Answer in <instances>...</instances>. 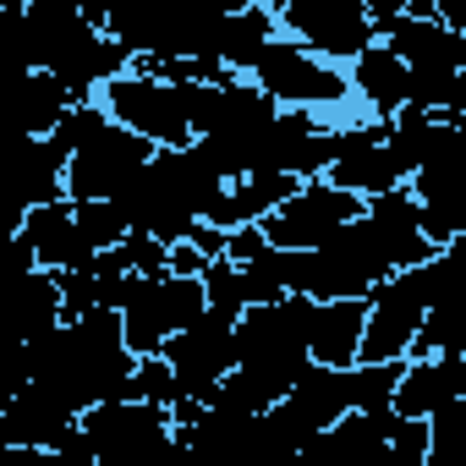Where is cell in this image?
Listing matches in <instances>:
<instances>
[{"label": "cell", "mask_w": 466, "mask_h": 466, "mask_svg": "<svg viewBox=\"0 0 466 466\" xmlns=\"http://www.w3.org/2000/svg\"><path fill=\"white\" fill-rule=\"evenodd\" d=\"M362 219L373 225V237H379L390 269H406V264H422V258L444 253V248H433V242L422 237V208H417V198H411L406 181H400V187H384V192H373V198H362Z\"/></svg>", "instance_id": "9a60e30c"}, {"label": "cell", "mask_w": 466, "mask_h": 466, "mask_svg": "<svg viewBox=\"0 0 466 466\" xmlns=\"http://www.w3.org/2000/svg\"><path fill=\"white\" fill-rule=\"evenodd\" d=\"M203 280L198 275H137L132 297L121 302V340L132 357H154L176 329H187L203 313Z\"/></svg>", "instance_id": "277c9868"}, {"label": "cell", "mask_w": 466, "mask_h": 466, "mask_svg": "<svg viewBox=\"0 0 466 466\" xmlns=\"http://www.w3.org/2000/svg\"><path fill=\"white\" fill-rule=\"evenodd\" d=\"M127 395L170 406V400H176V373H170V362H165L159 351H154V357H137V362H132V384H127Z\"/></svg>", "instance_id": "f546056e"}, {"label": "cell", "mask_w": 466, "mask_h": 466, "mask_svg": "<svg viewBox=\"0 0 466 466\" xmlns=\"http://www.w3.org/2000/svg\"><path fill=\"white\" fill-rule=\"evenodd\" d=\"M23 214H28L23 203H12L6 192H0V237H12V230H23Z\"/></svg>", "instance_id": "e575fe53"}, {"label": "cell", "mask_w": 466, "mask_h": 466, "mask_svg": "<svg viewBox=\"0 0 466 466\" xmlns=\"http://www.w3.org/2000/svg\"><path fill=\"white\" fill-rule=\"evenodd\" d=\"M77 428L94 444V461H148V455H170V406L159 400H137V395H116V400H94L77 411Z\"/></svg>", "instance_id": "5b68a950"}, {"label": "cell", "mask_w": 466, "mask_h": 466, "mask_svg": "<svg viewBox=\"0 0 466 466\" xmlns=\"http://www.w3.org/2000/svg\"><path fill=\"white\" fill-rule=\"evenodd\" d=\"M28 269H39V264H34V248H28L23 230L0 237V275H28Z\"/></svg>", "instance_id": "1f68e13d"}, {"label": "cell", "mask_w": 466, "mask_h": 466, "mask_svg": "<svg viewBox=\"0 0 466 466\" xmlns=\"http://www.w3.org/2000/svg\"><path fill=\"white\" fill-rule=\"evenodd\" d=\"M411 198L422 208V237L433 248H455L466 230V203H461V121L439 132V143L411 165Z\"/></svg>", "instance_id": "9c48e42d"}, {"label": "cell", "mask_w": 466, "mask_h": 466, "mask_svg": "<svg viewBox=\"0 0 466 466\" xmlns=\"http://www.w3.org/2000/svg\"><path fill=\"white\" fill-rule=\"evenodd\" d=\"M105 121H110V110H105L99 99H72V105L61 110V121L50 127V143H56L61 154H72V148H83Z\"/></svg>", "instance_id": "4316f807"}, {"label": "cell", "mask_w": 466, "mask_h": 466, "mask_svg": "<svg viewBox=\"0 0 466 466\" xmlns=\"http://www.w3.org/2000/svg\"><path fill=\"white\" fill-rule=\"evenodd\" d=\"M269 12H275V28H286V39H297L324 61H351L379 39L357 0H269Z\"/></svg>", "instance_id": "8fae6325"}, {"label": "cell", "mask_w": 466, "mask_h": 466, "mask_svg": "<svg viewBox=\"0 0 466 466\" xmlns=\"http://www.w3.org/2000/svg\"><path fill=\"white\" fill-rule=\"evenodd\" d=\"M400 368H406V357L351 362V406H390V390H395Z\"/></svg>", "instance_id": "83f0119b"}, {"label": "cell", "mask_w": 466, "mask_h": 466, "mask_svg": "<svg viewBox=\"0 0 466 466\" xmlns=\"http://www.w3.org/2000/svg\"><path fill=\"white\" fill-rule=\"evenodd\" d=\"M357 340H362V297L313 302V313H308V357L313 362L351 368L357 362Z\"/></svg>", "instance_id": "7402d4cb"}, {"label": "cell", "mask_w": 466, "mask_h": 466, "mask_svg": "<svg viewBox=\"0 0 466 466\" xmlns=\"http://www.w3.org/2000/svg\"><path fill=\"white\" fill-rule=\"evenodd\" d=\"M400 12H406V0H362V17L373 23V34H384Z\"/></svg>", "instance_id": "d6a6232c"}, {"label": "cell", "mask_w": 466, "mask_h": 466, "mask_svg": "<svg viewBox=\"0 0 466 466\" xmlns=\"http://www.w3.org/2000/svg\"><path fill=\"white\" fill-rule=\"evenodd\" d=\"M66 105H72V94H66L45 66H28V72H17V77L0 83V132L50 137V127L61 121Z\"/></svg>", "instance_id": "ac0fdd59"}, {"label": "cell", "mask_w": 466, "mask_h": 466, "mask_svg": "<svg viewBox=\"0 0 466 466\" xmlns=\"http://www.w3.org/2000/svg\"><path fill=\"white\" fill-rule=\"evenodd\" d=\"M461 395H466V357H461V346H444L433 357H406V368L390 390V411L395 417H428L433 406L461 400Z\"/></svg>", "instance_id": "2e32d148"}, {"label": "cell", "mask_w": 466, "mask_h": 466, "mask_svg": "<svg viewBox=\"0 0 466 466\" xmlns=\"http://www.w3.org/2000/svg\"><path fill=\"white\" fill-rule=\"evenodd\" d=\"M450 291V248L390 269L368 297H362V340H357V362H379V357H406V340L417 335L422 313Z\"/></svg>", "instance_id": "7a4b0ae2"}, {"label": "cell", "mask_w": 466, "mask_h": 466, "mask_svg": "<svg viewBox=\"0 0 466 466\" xmlns=\"http://www.w3.org/2000/svg\"><path fill=\"white\" fill-rule=\"evenodd\" d=\"M72 219H77V230L94 242V253H105V248H116L121 237H127V208L116 203V198H72Z\"/></svg>", "instance_id": "d4e9b609"}, {"label": "cell", "mask_w": 466, "mask_h": 466, "mask_svg": "<svg viewBox=\"0 0 466 466\" xmlns=\"http://www.w3.org/2000/svg\"><path fill=\"white\" fill-rule=\"evenodd\" d=\"M308 313L313 302L297 291L275 302H248L237 313V368L253 373L269 400H280L291 379L308 368Z\"/></svg>", "instance_id": "3957f363"}, {"label": "cell", "mask_w": 466, "mask_h": 466, "mask_svg": "<svg viewBox=\"0 0 466 466\" xmlns=\"http://www.w3.org/2000/svg\"><path fill=\"white\" fill-rule=\"evenodd\" d=\"M23 237H28L39 269H83V264H94V242L83 237L77 219H72V198L34 203L23 214Z\"/></svg>", "instance_id": "d6986e66"}, {"label": "cell", "mask_w": 466, "mask_h": 466, "mask_svg": "<svg viewBox=\"0 0 466 466\" xmlns=\"http://www.w3.org/2000/svg\"><path fill=\"white\" fill-rule=\"evenodd\" d=\"M105 258L132 269V275H165V242L148 237V230H127L116 248H105Z\"/></svg>", "instance_id": "f1b7e54d"}, {"label": "cell", "mask_w": 466, "mask_h": 466, "mask_svg": "<svg viewBox=\"0 0 466 466\" xmlns=\"http://www.w3.org/2000/svg\"><path fill=\"white\" fill-rule=\"evenodd\" d=\"M198 280H203V302H208V308H219V313H230V319L248 308V280H242V269L230 264L225 253H219V258H208Z\"/></svg>", "instance_id": "484cf974"}, {"label": "cell", "mask_w": 466, "mask_h": 466, "mask_svg": "<svg viewBox=\"0 0 466 466\" xmlns=\"http://www.w3.org/2000/svg\"><path fill=\"white\" fill-rule=\"evenodd\" d=\"M159 357L176 373V395L214 400V384L237 368V319L219 313V308H203L187 329H176L159 346Z\"/></svg>", "instance_id": "ba28073f"}, {"label": "cell", "mask_w": 466, "mask_h": 466, "mask_svg": "<svg viewBox=\"0 0 466 466\" xmlns=\"http://www.w3.org/2000/svg\"><path fill=\"white\" fill-rule=\"evenodd\" d=\"M357 6H362V0H357Z\"/></svg>", "instance_id": "8d00e7d4"}, {"label": "cell", "mask_w": 466, "mask_h": 466, "mask_svg": "<svg viewBox=\"0 0 466 466\" xmlns=\"http://www.w3.org/2000/svg\"><path fill=\"white\" fill-rule=\"evenodd\" d=\"M66 154L50 137H17L0 132V192L12 203L34 208V203H56L66 198Z\"/></svg>", "instance_id": "4fadbf2b"}, {"label": "cell", "mask_w": 466, "mask_h": 466, "mask_svg": "<svg viewBox=\"0 0 466 466\" xmlns=\"http://www.w3.org/2000/svg\"><path fill=\"white\" fill-rule=\"evenodd\" d=\"M291 406L313 422V428H329L340 411H351V368H329V362H313L291 379Z\"/></svg>", "instance_id": "603a6c76"}, {"label": "cell", "mask_w": 466, "mask_h": 466, "mask_svg": "<svg viewBox=\"0 0 466 466\" xmlns=\"http://www.w3.org/2000/svg\"><path fill=\"white\" fill-rule=\"evenodd\" d=\"M99 94V105L110 110V121H121V127H132L137 137H148L154 148H181L187 137H192V127H187V116H181V94L170 88V83H159V77H143V72H116L110 83H99L94 88Z\"/></svg>", "instance_id": "30bf717a"}, {"label": "cell", "mask_w": 466, "mask_h": 466, "mask_svg": "<svg viewBox=\"0 0 466 466\" xmlns=\"http://www.w3.org/2000/svg\"><path fill=\"white\" fill-rule=\"evenodd\" d=\"M203 6H214V12H237V6H248V0H203Z\"/></svg>", "instance_id": "d590c367"}, {"label": "cell", "mask_w": 466, "mask_h": 466, "mask_svg": "<svg viewBox=\"0 0 466 466\" xmlns=\"http://www.w3.org/2000/svg\"><path fill=\"white\" fill-rule=\"evenodd\" d=\"M77 422V406H66L45 384H23L0 395V444L6 450H56V439Z\"/></svg>", "instance_id": "5bb4252c"}, {"label": "cell", "mask_w": 466, "mask_h": 466, "mask_svg": "<svg viewBox=\"0 0 466 466\" xmlns=\"http://www.w3.org/2000/svg\"><path fill=\"white\" fill-rule=\"evenodd\" d=\"M50 324H61V286L56 269H28V275H0V346L34 340Z\"/></svg>", "instance_id": "e0dca14e"}, {"label": "cell", "mask_w": 466, "mask_h": 466, "mask_svg": "<svg viewBox=\"0 0 466 466\" xmlns=\"http://www.w3.org/2000/svg\"><path fill=\"white\" fill-rule=\"evenodd\" d=\"M280 269H286V291L308 302H329V297H368L390 275V258L373 237V225L357 214L335 225L319 248H280Z\"/></svg>", "instance_id": "6da1fadb"}, {"label": "cell", "mask_w": 466, "mask_h": 466, "mask_svg": "<svg viewBox=\"0 0 466 466\" xmlns=\"http://www.w3.org/2000/svg\"><path fill=\"white\" fill-rule=\"evenodd\" d=\"M379 39H384L406 66H466V34L444 28L439 17H411V12H400Z\"/></svg>", "instance_id": "ffe728a7"}, {"label": "cell", "mask_w": 466, "mask_h": 466, "mask_svg": "<svg viewBox=\"0 0 466 466\" xmlns=\"http://www.w3.org/2000/svg\"><path fill=\"white\" fill-rule=\"evenodd\" d=\"M346 88L368 105V116H395V110L406 105V61H400L384 39H373L368 50L351 56Z\"/></svg>", "instance_id": "44dd1931"}, {"label": "cell", "mask_w": 466, "mask_h": 466, "mask_svg": "<svg viewBox=\"0 0 466 466\" xmlns=\"http://www.w3.org/2000/svg\"><path fill=\"white\" fill-rule=\"evenodd\" d=\"M148 154H154L148 137H137L121 121H105L83 148L66 154V176H61L66 181V198H116L148 165Z\"/></svg>", "instance_id": "7c38bea8"}, {"label": "cell", "mask_w": 466, "mask_h": 466, "mask_svg": "<svg viewBox=\"0 0 466 466\" xmlns=\"http://www.w3.org/2000/svg\"><path fill=\"white\" fill-rule=\"evenodd\" d=\"M56 286H61V319H77V313L99 308L94 264H83V269H56Z\"/></svg>", "instance_id": "4dcf8cb0"}, {"label": "cell", "mask_w": 466, "mask_h": 466, "mask_svg": "<svg viewBox=\"0 0 466 466\" xmlns=\"http://www.w3.org/2000/svg\"><path fill=\"white\" fill-rule=\"evenodd\" d=\"M269 39H275V12L258 6V0H248V6L219 17V28H214V61H225L230 72H248Z\"/></svg>", "instance_id": "cb8c5ba5"}, {"label": "cell", "mask_w": 466, "mask_h": 466, "mask_svg": "<svg viewBox=\"0 0 466 466\" xmlns=\"http://www.w3.org/2000/svg\"><path fill=\"white\" fill-rule=\"evenodd\" d=\"M433 17L455 34H466V0H433Z\"/></svg>", "instance_id": "836d02e7"}, {"label": "cell", "mask_w": 466, "mask_h": 466, "mask_svg": "<svg viewBox=\"0 0 466 466\" xmlns=\"http://www.w3.org/2000/svg\"><path fill=\"white\" fill-rule=\"evenodd\" d=\"M357 214H362V198H357V192L335 187L329 176H302V181L258 219V230H264L269 248H319L335 225H346V219H357Z\"/></svg>", "instance_id": "52a82bcc"}, {"label": "cell", "mask_w": 466, "mask_h": 466, "mask_svg": "<svg viewBox=\"0 0 466 466\" xmlns=\"http://www.w3.org/2000/svg\"><path fill=\"white\" fill-rule=\"evenodd\" d=\"M248 77L275 99V105H297V110H340L346 105V72H335V61L302 50L297 39H269L258 50V61L248 66Z\"/></svg>", "instance_id": "8992f818"}]
</instances>
